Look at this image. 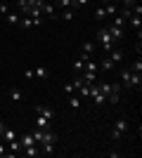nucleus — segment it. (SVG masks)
Here are the masks:
<instances>
[{
    "label": "nucleus",
    "instance_id": "1",
    "mask_svg": "<svg viewBox=\"0 0 142 158\" xmlns=\"http://www.w3.org/2000/svg\"><path fill=\"white\" fill-rule=\"evenodd\" d=\"M97 38H100V45H102V50H104V52H111V50H114V43L116 40L111 38V35H109V31H107V26H100V31H97Z\"/></svg>",
    "mask_w": 142,
    "mask_h": 158
},
{
    "label": "nucleus",
    "instance_id": "2",
    "mask_svg": "<svg viewBox=\"0 0 142 158\" xmlns=\"http://www.w3.org/2000/svg\"><path fill=\"white\" fill-rule=\"evenodd\" d=\"M126 132H128V118H118L114 123V132H111V137L118 139V137H123Z\"/></svg>",
    "mask_w": 142,
    "mask_h": 158
},
{
    "label": "nucleus",
    "instance_id": "3",
    "mask_svg": "<svg viewBox=\"0 0 142 158\" xmlns=\"http://www.w3.org/2000/svg\"><path fill=\"white\" fill-rule=\"evenodd\" d=\"M90 99H93L97 106H102L104 102H107V94H102V92H100V87L93 83V87H90Z\"/></svg>",
    "mask_w": 142,
    "mask_h": 158
},
{
    "label": "nucleus",
    "instance_id": "4",
    "mask_svg": "<svg viewBox=\"0 0 142 158\" xmlns=\"http://www.w3.org/2000/svg\"><path fill=\"white\" fill-rule=\"evenodd\" d=\"M36 113H38V116H43V118H47V120H52V118H54V109H52V106H43V104H38V106H36Z\"/></svg>",
    "mask_w": 142,
    "mask_h": 158
},
{
    "label": "nucleus",
    "instance_id": "5",
    "mask_svg": "<svg viewBox=\"0 0 142 158\" xmlns=\"http://www.w3.org/2000/svg\"><path fill=\"white\" fill-rule=\"evenodd\" d=\"M93 52H95V43H93V40H88V43H85V45H83L81 59H83V61H88V59H93Z\"/></svg>",
    "mask_w": 142,
    "mask_h": 158
},
{
    "label": "nucleus",
    "instance_id": "6",
    "mask_svg": "<svg viewBox=\"0 0 142 158\" xmlns=\"http://www.w3.org/2000/svg\"><path fill=\"white\" fill-rule=\"evenodd\" d=\"M43 14H45V17H57V5H54V2H43Z\"/></svg>",
    "mask_w": 142,
    "mask_h": 158
},
{
    "label": "nucleus",
    "instance_id": "7",
    "mask_svg": "<svg viewBox=\"0 0 142 158\" xmlns=\"http://www.w3.org/2000/svg\"><path fill=\"white\" fill-rule=\"evenodd\" d=\"M118 78H121V85H126V87H133V83H130V80H133V71H130V69L121 71V76H118Z\"/></svg>",
    "mask_w": 142,
    "mask_h": 158
},
{
    "label": "nucleus",
    "instance_id": "8",
    "mask_svg": "<svg viewBox=\"0 0 142 158\" xmlns=\"http://www.w3.org/2000/svg\"><path fill=\"white\" fill-rule=\"evenodd\" d=\"M107 31H109V35H111L114 40H121V38H123V28L114 26V24H111V26H107Z\"/></svg>",
    "mask_w": 142,
    "mask_h": 158
},
{
    "label": "nucleus",
    "instance_id": "9",
    "mask_svg": "<svg viewBox=\"0 0 142 158\" xmlns=\"http://www.w3.org/2000/svg\"><path fill=\"white\" fill-rule=\"evenodd\" d=\"M47 73H50V71H47L45 66H43V64H38V66L33 69V78H41V80H45V78H47Z\"/></svg>",
    "mask_w": 142,
    "mask_h": 158
},
{
    "label": "nucleus",
    "instance_id": "10",
    "mask_svg": "<svg viewBox=\"0 0 142 158\" xmlns=\"http://www.w3.org/2000/svg\"><path fill=\"white\" fill-rule=\"evenodd\" d=\"M90 87H93V83H83V85L76 90V92L81 94V99H90Z\"/></svg>",
    "mask_w": 142,
    "mask_h": 158
},
{
    "label": "nucleus",
    "instance_id": "11",
    "mask_svg": "<svg viewBox=\"0 0 142 158\" xmlns=\"http://www.w3.org/2000/svg\"><path fill=\"white\" fill-rule=\"evenodd\" d=\"M19 142H21V149H24V146L36 144V139H33V135H31V132H24V135L19 137Z\"/></svg>",
    "mask_w": 142,
    "mask_h": 158
},
{
    "label": "nucleus",
    "instance_id": "12",
    "mask_svg": "<svg viewBox=\"0 0 142 158\" xmlns=\"http://www.w3.org/2000/svg\"><path fill=\"white\" fill-rule=\"evenodd\" d=\"M104 12H107V17H116V14H118V2H107V5H104Z\"/></svg>",
    "mask_w": 142,
    "mask_h": 158
},
{
    "label": "nucleus",
    "instance_id": "13",
    "mask_svg": "<svg viewBox=\"0 0 142 158\" xmlns=\"http://www.w3.org/2000/svg\"><path fill=\"white\" fill-rule=\"evenodd\" d=\"M36 127H41V130H50V127H52V120L38 116V118H36Z\"/></svg>",
    "mask_w": 142,
    "mask_h": 158
},
{
    "label": "nucleus",
    "instance_id": "14",
    "mask_svg": "<svg viewBox=\"0 0 142 158\" xmlns=\"http://www.w3.org/2000/svg\"><path fill=\"white\" fill-rule=\"evenodd\" d=\"M41 153V149H38V144H31V146H24V156H28V158H36Z\"/></svg>",
    "mask_w": 142,
    "mask_h": 158
},
{
    "label": "nucleus",
    "instance_id": "15",
    "mask_svg": "<svg viewBox=\"0 0 142 158\" xmlns=\"http://www.w3.org/2000/svg\"><path fill=\"white\" fill-rule=\"evenodd\" d=\"M19 26H21V28H33L36 24H33V19H31V17L21 14V17H19Z\"/></svg>",
    "mask_w": 142,
    "mask_h": 158
},
{
    "label": "nucleus",
    "instance_id": "16",
    "mask_svg": "<svg viewBox=\"0 0 142 158\" xmlns=\"http://www.w3.org/2000/svg\"><path fill=\"white\" fill-rule=\"evenodd\" d=\"M111 24L118 28H126V24H128V19L126 17H121V14H116V17H111Z\"/></svg>",
    "mask_w": 142,
    "mask_h": 158
},
{
    "label": "nucleus",
    "instance_id": "17",
    "mask_svg": "<svg viewBox=\"0 0 142 158\" xmlns=\"http://www.w3.org/2000/svg\"><path fill=\"white\" fill-rule=\"evenodd\" d=\"M74 17H76V10H74V7H67V10H62V19H64V21H71Z\"/></svg>",
    "mask_w": 142,
    "mask_h": 158
},
{
    "label": "nucleus",
    "instance_id": "18",
    "mask_svg": "<svg viewBox=\"0 0 142 158\" xmlns=\"http://www.w3.org/2000/svg\"><path fill=\"white\" fill-rule=\"evenodd\" d=\"M5 21H7V24H12V26H17V24H19V14H17V12H7Z\"/></svg>",
    "mask_w": 142,
    "mask_h": 158
},
{
    "label": "nucleus",
    "instance_id": "19",
    "mask_svg": "<svg viewBox=\"0 0 142 158\" xmlns=\"http://www.w3.org/2000/svg\"><path fill=\"white\" fill-rule=\"evenodd\" d=\"M109 59L114 61V64H118V61H123V52L121 50H111V52H109Z\"/></svg>",
    "mask_w": 142,
    "mask_h": 158
},
{
    "label": "nucleus",
    "instance_id": "20",
    "mask_svg": "<svg viewBox=\"0 0 142 158\" xmlns=\"http://www.w3.org/2000/svg\"><path fill=\"white\" fill-rule=\"evenodd\" d=\"M114 61H111V59H109V57H104V59H102L100 61V69H102V71H111V69H114Z\"/></svg>",
    "mask_w": 142,
    "mask_h": 158
},
{
    "label": "nucleus",
    "instance_id": "21",
    "mask_svg": "<svg viewBox=\"0 0 142 158\" xmlns=\"http://www.w3.org/2000/svg\"><path fill=\"white\" fill-rule=\"evenodd\" d=\"M83 71H88V73H97V61H95V59H88V61H85V66H83Z\"/></svg>",
    "mask_w": 142,
    "mask_h": 158
},
{
    "label": "nucleus",
    "instance_id": "22",
    "mask_svg": "<svg viewBox=\"0 0 142 158\" xmlns=\"http://www.w3.org/2000/svg\"><path fill=\"white\" fill-rule=\"evenodd\" d=\"M69 106H71L74 111H78V109H81V97H76V94H71V99H69Z\"/></svg>",
    "mask_w": 142,
    "mask_h": 158
},
{
    "label": "nucleus",
    "instance_id": "23",
    "mask_svg": "<svg viewBox=\"0 0 142 158\" xmlns=\"http://www.w3.org/2000/svg\"><path fill=\"white\" fill-rule=\"evenodd\" d=\"M12 139H17V132L14 130H2V142H12Z\"/></svg>",
    "mask_w": 142,
    "mask_h": 158
},
{
    "label": "nucleus",
    "instance_id": "24",
    "mask_svg": "<svg viewBox=\"0 0 142 158\" xmlns=\"http://www.w3.org/2000/svg\"><path fill=\"white\" fill-rule=\"evenodd\" d=\"M21 97H24V94H21V90H17V87H12V90H10V99H12V102H21Z\"/></svg>",
    "mask_w": 142,
    "mask_h": 158
},
{
    "label": "nucleus",
    "instance_id": "25",
    "mask_svg": "<svg viewBox=\"0 0 142 158\" xmlns=\"http://www.w3.org/2000/svg\"><path fill=\"white\" fill-rule=\"evenodd\" d=\"M7 149H10V151H19V149H21L19 137H17V139H12V142H7Z\"/></svg>",
    "mask_w": 142,
    "mask_h": 158
},
{
    "label": "nucleus",
    "instance_id": "26",
    "mask_svg": "<svg viewBox=\"0 0 142 158\" xmlns=\"http://www.w3.org/2000/svg\"><path fill=\"white\" fill-rule=\"evenodd\" d=\"M97 87H100L102 94H109L111 90H114V83H102V85H97Z\"/></svg>",
    "mask_w": 142,
    "mask_h": 158
},
{
    "label": "nucleus",
    "instance_id": "27",
    "mask_svg": "<svg viewBox=\"0 0 142 158\" xmlns=\"http://www.w3.org/2000/svg\"><path fill=\"white\" fill-rule=\"evenodd\" d=\"M41 146H43V153H47V156L54 153V142H47V144H41Z\"/></svg>",
    "mask_w": 142,
    "mask_h": 158
},
{
    "label": "nucleus",
    "instance_id": "28",
    "mask_svg": "<svg viewBox=\"0 0 142 158\" xmlns=\"http://www.w3.org/2000/svg\"><path fill=\"white\" fill-rule=\"evenodd\" d=\"M130 71H133V73H142V59H140V57H137V59L133 61V66H130Z\"/></svg>",
    "mask_w": 142,
    "mask_h": 158
},
{
    "label": "nucleus",
    "instance_id": "29",
    "mask_svg": "<svg viewBox=\"0 0 142 158\" xmlns=\"http://www.w3.org/2000/svg\"><path fill=\"white\" fill-rule=\"evenodd\" d=\"M130 83H133V87H140L142 85V73H133V80H130Z\"/></svg>",
    "mask_w": 142,
    "mask_h": 158
},
{
    "label": "nucleus",
    "instance_id": "30",
    "mask_svg": "<svg viewBox=\"0 0 142 158\" xmlns=\"http://www.w3.org/2000/svg\"><path fill=\"white\" fill-rule=\"evenodd\" d=\"M95 17H97V19H107V12H104V5H100L97 10H95Z\"/></svg>",
    "mask_w": 142,
    "mask_h": 158
},
{
    "label": "nucleus",
    "instance_id": "31",
    "mask_svg": "<svg viewBox=\"0 0 142 158\" xmlns=\"http://www.w3.org/2000/svg\"><path fill=\"white\" fill-rule=\"evenodd\" d=\"M90 0H71V7H74V10H81L83 5H88Z\"/></svg>",
    "mask_w": 142,
    "mask_h": 158
},
{
    "label": "nucleus",
    "instance_id": "32",
    "mask_svg": "<svg viewBox=\"0 0 142 158\" xmlns=\"http://www.w3.org/2000/svg\"><path fill=\"white\" fill-rule=\"evenodd\" d=\"M83 66H85V61H83V59H76V61H74V71H76V73H81V71H83Z\"/></svg>",
    "mask_w": 142,
    "mask_h": 158
},
{
    "label": "nucleus",
    "instance_id": "33",
    "mask_svg": "<svg viewBox=\"0 0 142 158\" xmlns=\"http://www.w3.org/2000/svg\"><path fill=\"white\" fill-rule=\"evenodd\" d=\"M54 5L59 7V10H67V7H71V0H57Z\"/></svg>",
    "mask_w": 142,
    "mask_h": 158
},
{
    "label": "nucleus",
    "instance_id": "34",
    "mask_svg": "<svg viewBox=\"0 0 142 158\" xmlns=\"http://www.w3.org/2000/svg\"><path fill=\"white\" fill-rule=\"evenodd\" d=\"M111 2H121L123 7H133V5L137 2V0H111Z\"/></svg>",
    "mask_w": 142,
    "mask_h": 158
},
{
    "label": "nucleus",
    "instance_id": "35",
    "mask_svg": "<svg viewBox=\"0 0 142 158\" xmlns=\"http://www.w3.org/2000/svg\"><path fill=\"white\" fill-rule=\"evenodd\" d=\"M64 92H67V94H74V92H76L74 83H67V85H64Z\"/></svg>",
    "mask_w": 142,
    "mask_h": 158
},
{
    "label": "nucleus",
    "instance_id": "36",
    "mask_svg": "<svg viewBox=\"0 0 142 158\" xmlns=\"http://www.w3.org/2000/svg\"><path fill=\"white\" fill-rule=\"evenodd\" d=\"M10 12V5H7V2H0V14H7Z\"/></svg>",
    "mask_w": 142,
    "mask_h": 158
},
{
    "label": "nucleus",
    "instance_id": "37",
    "mask_svg": "<svg viewBox=\"0 0 142 158\" xmlns=\"http://www.w3.org/2000/svg\"><path fill=\"white\" fill-rule=\"evenodd\" d=\"M24 78H26V80L33 78V69H26V71H24Z\"/></svg>",
    "mask_w": 142,
    "mask_h": 158
},
{
    "label": "nucleus",
    "instance_id": "38",
    "mask_svg": "<svg viewBox=\"0 0 142 158\" xmlns=\"http://www.w3.org/2000/svg\"><path fill=\"white\" fill-rule=\"evenodd\" d=\"M0 156H5V144L0 142Z\"/></svg>",
    "mask_w": 142,
    "mask_h": 158
},
{
    "label": "nucleus",
    "instance_id": "39",
    "mask_svg": "<svg viewBox=\"0 0 142 158\" xmlns=\"http://www.w3.org/2000/svg\"><path fill=\"white\" fill-rule=\"evenodd\" d=\"M107 2H111V0H100V5H107Z\"/></svg>",
    "mask_w": 142,
    "mask_h": 158
},
{
    "label": "nucleus",
    "instance_id": "40",
    "mask_svg": "<svg viewBox=\"0 0 142 158\" xmlns=\"http://www.w3.org/2000/svg\"><path fill=\"white\" fill-rule=\"evenodd\" d=\"M0 142H2V135H0Z\"/></svg>",
    "mask_w": 142,
    "mask_h": 158
},
{
    "label": "nucleus",
    "instance_id": "41",
    "mask_svg": "<svg viewBox=\"0 0 142 158\" xmlns=\"http://www.w3.org/2000/svg\"><path fill=\"white\" fill-rule=\"evenodd\" d=\"M14 2H17V0H14Z\"/></svg>",
    "mask_w": 142,
    "mask_h": 158
}]
</instances>
